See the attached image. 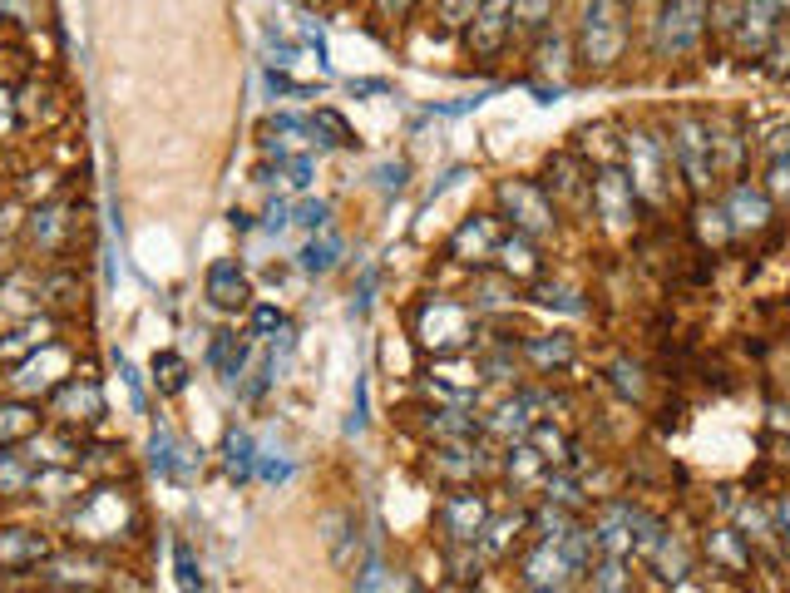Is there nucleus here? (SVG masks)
Here are the masks:
<instances>
[{"label": "nucleus", "mask_w": 790, "mask_h": 593, "mask_svg": "<svg viewBox=\"0 0 790 593\" xmlns=\"http://www.w3.org/2000/svg\"><path fill=\"white\" fill-rule=\"evenodd\" d=\"M628 45V5L623 0H588L578 25V55L588 70H608Z\"/></svg>", "instance_id": "nucleus-1"}, {"label": "nucleus", "mask_w": 790, "mask_h": 593, "mask_svg": "<svg viewBox=\"0 0 790 593\" xmlns=\"http://www.w3.org/2000/svg\"><path fill=\"white\" fill-rule=\"evenodd\" d=\"M707 15H711V0H667L662 15H657V30H652V50H657L662 60L687 55V50L702 40Z\"/></svg>", "instance_id": "nucleus-2"}, {"label": "nucleus", "mask_w": 790, "mask_h": 593, "mask_svg": "<svg viewBox=\"0 0 790 593\" xmlns=\"http://www.w3.org/2000/svg\"><path fill=\"white\" fill-rule=\"evenodd\" d=\"M415 332H420V341H425L435 356H450V351H460V346L470 341L474 322L460 302H450V297H430V302L415 312Z\"/></svg>", "instance_id": "nucleus-3"}, {"label": "nucleus", "mask_w": 790, "mask_h": 593, "mask_svg": "<svg viewBox=\"0 0 790 593\" xmlns=\"http://www.w3.org/2000/svg\"><path fill=\"white\" fill-rule=\"evenodd\" d=\"M499 203L514 213V228L529 233V238H544L553 228V203L539 183H504V188H499Z\"/></svg>", "instance_id": "nucleus-4"}, {"label": "nucleus", "mask_w": 790, "mask_h": 593, "mask_svg": "<svg viewBox=\"0 0 790 593\" xmlns=\"http://www.w3.org/2000/svg\"><path fill=\"white\" fill-rule=\"evenodd\" d=\"M711 129L702 119H692V114H682L677 119V159H682V169H687V183L692 188H707L711 178Z\"/></svg>", "instance_id": "nucleus-5"}, {"label": "nucleus", "mask_w": 790, "mask_h": 593, "mask_svg": "<svg viewBox=\"0 0 790 593\" xmlns=\"http://www.w3.org/2000/svg\"><path fill=\"white\" fill-rule=\"evenodd\" d=\"M509 15H514V0H484L470 20V50L474 55H494L509 35Z\"/></svg>", "instance_id": "nucleus-6"}, {"label": "nucleus", "mask_w": 790, "mask_h": 593, "mask_svg": "<svg viewBox=\"0 0 790 593\" xmlns=\"http://www.w3.org/2000/svg\"><path fill=\"white\" fill-rule=\"evenodd\" d=\"M149 460H154V470L163 475V480H183V485H188V480L198 475V455H193V450H188V445H183L173 430H163V425L154 430Z\"/></svg>", "instance_id": "nucleus-7"}, {"label": "nucleus", "mask_w": 790, "mask_h": 593, "mask_svg": "<svg viewBox=\"0 0 790 593\" xmlns=\"http://www.w3.org/2000/svg\"><path fill=\"white\" fill-rule=\"evenodd\" d=\"M632 178L628 173H618V169H603L598 178H593V203H598V213L613 223V228H623L632 218Z\"/></svg>", "instance_id": "nucleus-8"}, {"label": "nucleus", "mask_w": 790, "mask_h": 593, "mask_svg": "<svg viewBox=\"0 0 790 593\" xmlns=\"http://www.w3.org/2000/svg\"><path fill=\"white\" fill-rule=\"evenodd\" d=\"M440 519H445V534L455 539V544H474L479 539V529H484V500L474 495V490H455L445 509H440Z\"/></svg>", "instance_id": "nucleus-9"}, {"label": "nucleus", "mask_w": 790, "mask_h": 593, "mask_svg": "<svg viewBox=\"0 0 790 593\" xmlns=\"http://www.w3.org/2000/svg\"><path fill=\"white\" fill-rule=\"evenodd\" d=\"M628 149H632V193L662 198V149H657V139L652 134H632Z\"/></svg>", "instance_id": "nucleus-10"}, {"label": "nucleus", "mask_w": 790, "mask_h": 593, "mask_svg": "<svg viewBox=\"0 0 790 593\" xmlns=\"http://www.w3.org/2000/svg\"><path fill=\"white\" fill-rule=\"evenodd\" d=\"M45 554H50L45 534H35V529H0V569L25 574V569H35Z\"/></svg>", "instance_id": "nucleus-11"}, {"label": "nucleus", "mask_w": 790, "mask_h": 593, "mask_svg": "<svg viewBox=\"0 0 790 593\" xmlns=\"http://www.w3.org/2000/svg\"><path fill=\"white\" fill-rule=\"evenodd\" d=\"M208 302H213V307H228V312H233V307H247V277L237 272V262L223 257V262L208 267Z\"/></svg>", "instance_id": "nucleus-12"}, {"label": "nucleus", "mask_w": 790, "mask_h": 593, "mask_svg": "<svg viewBox=\"0 0 790 593\" xmlns=\"http://www.w3.org/2000/svg\"><path fill=\"white\" fill-rule=\"evenodd\" d=\"M450 253L465 257V262H484L489 253H499V228H494V218H474V223H465V228L455 233Z\"/></svg>", "instance_id": "nucleus-13"}, {"label": "nucleus", "mask_w": 790, "mask_h": 593, "mask_svg": "<svg viewBox=\"0 0 790 593\" xmlns=\"http://www.w3.org/2000/svg\"><path fill=\"white\" fill-rule=\"evenodd\" d=\"M524 574H529V584H534V589H558V584H563V574H568V559H563V549H553L549 539H544V549L524 564Z\"/></svg>", "instance_id": "nucleus-14"}, {"label": "nucleus", "mask_w": 790, "mask_h": 593, "mask_svg": "<svg viewBox=\"0 0 790 593\" xmlns=\"http://www.w3.org/2000/svg\"><path fill=\"white\" fill-rule=\"evenodd\" d=\"M208 361H213V371L233 386L237 376H242V366H247V346L233 337V332H218V341H213V351H208Z\"/></svg>", "instance_id": "nucleus-15"}, {"label": "nucleus", "mask_w": 790, "mask_h": 593, "mask_svg": "<svg viewBox=\"0 0 790 593\" xmlns=\"http://www.w3.org/2000/svg\"><path fill=\"white\" fill-rule=\"evenodd\" d=\"M766 218H771V203L741 183L731 193V228H766Z\"/></svg>", "instance_id": "nucleus-16"}, {"label": "nucleus", "mask_w": 790, "mask_h": 593, "mask_svg": "<svg viewBox=\"0 0 790 593\" xmlns=\"http://www.w3.org/2000/svg\"><path fill=\"white\" fill-rule=\"evenodd\" d=\"M341 253H346V243H341L336 233H321V238H312V243L302 248V267L321 277V272H331V267L341 262Z\"/></svg>", "instance_id": "nucleus-17"}, {"label": "nucleus", "mask_w": 790, "mask_h": 593, "mask_svg": "<svg viewBox=\"0 0 790 593\" xmlns=\"http://www.w3.org/2000/svg\"><path fill=\"white\" fill-rule=\"evenodd\" d=\"M252 460H257L252 435H247V430H228V440H223V465H228V475H233V480H247V475H252Z\"/></svg>", "instance_id": "nucleus-18"}, {"label": "nucleus", "mask_w": 790, "mask_h": 593, "mask_svg": "<svg viewBox=\"0 0 790 593\" xmlns=\"http://www.w3.org/2000/svg\"><path fill=\"white\" fill-rule=\"evenodd\" d=\"M154 381L163 396H178L183 386H188V361L178 356V351H158L154 356Z\"/></svg>", "instance_id": "nucleus-19"}, {"label": "nucleus", "mask_w": 790, "mask_h": 593, "mask_svg": "<svg viewBox=\"0 0 790 593\" xmlns=\"http://www.w3.org/2000/svg\"><path fill=\"white\" fill-rule=\"evenodd\" d=\"M312 134H326L321 144H331V149H351V144H356L351 124H346L336 109H316V114H312Z\"/></svg>", "instance_id": "nucleus-20"}, {"label": "nucleus", "mask_w": 790, "mask_h": 593, "mask_svg": "<svg viewBox=\"0 0 790 593\" xmlns=\"http://www.w3.org/2000/svg\"><path fill=\"white\" fill-rule=\"evenodd\" d=\"M529 396H519V401H509V406H499L494 411V421L489 430H499V435H524V430H534V416H529Z\"/></svg>", "instance_id": "nucleus-21"}, {"label": "nucleus", "mask_w": 790, "mask_h": 593, "mask_svg": "<svg viewBox=\"0 0 790 593\" xmlns=\"http://www.w3.org/2000/svg\"><path fill=\"white\" fill-rule=\"evenodd\" d=\"M60 406H70V411H79V421H89V416H99L104 411V396H99V386H79V381H70L65 391H60Z\"/></svg>", "instance_id": "nucleus-22"}, {"label": "nucleus", "mask_w": 790, "mask_h": 593, "mask_svg": "<svg viewBox=\"0 0 790 593\" xmlns=\"http://www.w3.org/2000/svg\"><path fill=\"white\" fill-rule=\"evenodd\" d=\"M474 430H479V425H474L465 411H435V416H430V435H440V440H450V445H455V440H470Z\"/></svg>", "instance_id": "nucleus-23"}, {"label": "nucleus", "mask_w": 790, "mask_h": 593, "mask_svg": "<svg viewBox=\"0 0 790 593\" xmlns=\"http://www.w3.org/2000/svg\"><path fill=\"white\" fill-rule=\"evenodd\" d=\"M524 356L529 361H539V366H563L568 356H573V346H568V337H529L524 341Z\"/></svg>", "instance_id": "nucleus-24"}, {"label": "nucleus", "mask_w": 790, "mask_h": 593, "mask_svg": "<svg viewBox=\"0 0 790 593\" xmlns=\"http://www.w3.org/2000/svg\"><path fill=\"white\" fill-rule=\"evenodd\" d=\"M173 564H178V589L183 593H203V574H198V564H193V549L178 539L173 544Z\"/></svg>", "instance_id": "nucleus-25"}, {"label": "nucleus", "mask_w": 790, "mask_h": 593, "mask_svg": "<svg viewBox=\"0 0 790 593\" xmlns=\"http://www.w3.org/2000/svg\"><path fill=\"white\" fill-rule=\"evenodd\" d=\"M326 218H331V203H321V198H302L297 208H292V223L297 228H326Z\"/></svg>", "instance_id": "nucleus-26"}, {"label": "nucleus", "mask_w": 790, "mask_h": 593, "mask_svg": "<svg viewBox=\"0 0 790 593\" xmlns=\"http://www.w3.org/2000/svg\"><path fill=\"white\" fill-rule=\"evenodd\" d=\"M553 5H558V0H514V15H519V25L539 30V25L553 15Z\"/></svg>", "instance_id": "nucleus-27"}, {"label": "nucleus", "mask_w": 790, "mask_h": 593, "mask_svg": "<svg viewBox=\"0 0 790 593\" xmlns=\"http://www.w3.org/2000/svg\"><path fill=\"white\" fill-rule=\"evenodd\" d=\"M479 5H484V0H440V20H445V25H470Z\"/></svg>", "instance_id": "nucleus-28"}, {"label": "nucleus", "mask_w": 790, "mask_h": 593, "mask_svg": "<svg viewBox=\"0 0 790 593\" xmlns=\"http://www.w3.org/2000/svg\"><path fill=\"white\" fill-rule=\"evenodd\" d=\"M252 327H257L262 337H272V332H287V317H282L277 307H257V312H252Z\"/></svg>", "instance_id": "nucleus-29"}, {"label": "nucleus", "mask_w": 790, "mask_h": 593, "mask_svg": "<svg viewBox=\"0 0 790 593\" xmlns=\"http://www.w3.org/2000/svg\"><path fill=\"white\" fill-rule=\"evenodd\" d=\"M361 430H366V376H356V406H351L346 435H361Z\"/></svg>", "instance_id": "nucleus-30"}, {"label": "nucleus", "mask_w": 790, "mask_h": 593, "mask_svg": "<svg viewBox=\"0 0 790 593\" xmlns=\"http://www.w3.org/2000/svg\"><path fill=\"white\" fill-rule=\"evenodd\" d=\"M539 302L563 307V312H583V302H573V292H568V287H539Z\"/></svg>", "instance_id": "nucleus-31"}, {"label": "nucleus", "mask_w": 790, "mask_h": 593, "mask_svg": "<svg viewBox=\"0 0 790 593\" xmlns=\"http://www.w3.org/2000/svg\"><path fill=\"white\" fill-rule=\"evenodd\" d=\"M771 193H776V198H790V159L786 154L771 164Z\"/></svg>", "instance_id": "nucleus-32"}, {"label": "nucleus", "mask_w": 790, "mask_h": 593, "mask_svg": "<svg viewBox=\"0 0 790 593\" xmlns=\"http://www.w3.org/2000/svg\"><path fill=\"white\" fill-rule=\"evenodd\" d=\"M598 574H603V579H598V584H603V593H623V564H618V559H608Z\"/></svg>", "instance_id": "nucleus-33"}, {"label": "nucleus", "mask_w": 790, "mask_h": 593, "mask_svg": "<svg viewBox=\"0 0 790 593\" xmlns=\"http://www.w3.org/2000/svg\"><path fill=\"white\" fill-rule=\"evenodd\" d=\"M707 544H711V549H716V554H721V559H731V564H741V549L731 544V534H726V529H721L716 539H707Z\"/></svg>", "instance_id": "nucleus-34"}, {"label": "nucleus", "mask_w": 790, "mask_h": 593, "mask_svg": "<svg viewBox=\"0 0 790 593\" xmlns=\"http://www.w3.org/2000/svg\"><path fill=\"white\" fill-rule=\"evenodd\" d=\"M119 376H124V381H129V391H134V406H139V411H144V386H139V376H134V366H129V361H124V356H119Z\"/></svg>", "instance_id": "nucleus-35"}, {"label": "nucleus", "mask_w": 790, "mask_h": 593, "mask_svg": "<svg viewBox=\"0 0 790 593\" xmlns=\"http://www.w3.org/2000/svg\"><path fill=\"white\" fill-rule=\"evenodd\" d=\"M292 475V465L287 460H262V480H272V485H282Z\"/></svg>", "instance_id": "nucleus-36"}, {"label": "nucleus", "mask_w": 790, "mask_h": 593, "mask_svg": "<svg viewBox=\"0 0 790 593\" xmlns=\"http://www.w3.org/2000/svg\"><path fill=\"white\" fill-rule=\"evenodd\" d=\"M405 178H410L405 164H386V169H381V188H405Z\"/></svg>", "instance_id": "nucleus-37"}, {"label": "nucleus", "mask_w": 790, "mask_h": 593, "mask_svg": "<svg viewBox=\"0 0 790 593\" xmlns=\"http://www.w3.org/2000/svg\"><path fill=\"white\" fill-rule=\"evenodd\" d=\"M376 5H381V15H386V20H400V15H405L415 0H376Z\"/></svg>", "instance_id": "nucleus-38"}, {"label": "nucleus", "mask_w": 790, "mask_h": 593, "mask_svg": "<svg viewBox=\"0 0 790 593\" xmlns=\"http://www.w3.org/2000/svg\"><path fill=\"white\" fill-rule=\"evenodd\" d=\"M761 5H766L771 15H781V10H790V0H761Z\"/></svg>", "instance_id": "nucleus-39"}]
</instances>
